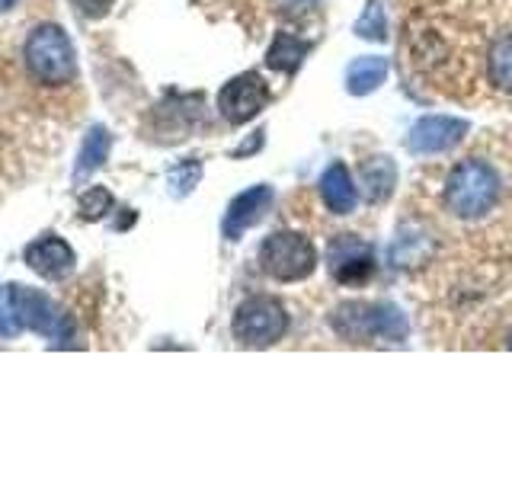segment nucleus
<instances>
[{
    "label": "nucleus",
    "mask_w": 512,
    "mask_h": 480,
    "mask_svg": "<svg viewBox=\"0 0 512 480\" xmlns=\"http://www.w3.org/2000/svg\"><path fill=\"white\" fill-rule=\"evenodd\" d=\"M330 327L333 333L346 343H372V340H388V343H404L410 324L407 314L391 301H340L330 311Z\"/></svg>",
    "instance_id": "f257e3e1"
},
{
    "label": "nucleus",
    "mask_w": 512,
    "mask_h": 480,
    "mask_svg": "<svg viewBox=\"0 0 512 480\" xmlns=\"http://www.w3.org/2000/svg\"><path fill=\"white\" fill-rule=\"evenodd\" d=\"M445 205L455 218L474 221L493 212L500 199V176L484 160H461L445 180Z\"/></svg>",
    "instance_id": "f03ea898"
},
{
    "label": "nucleus",
    "mask_w": 512,
    "mask_h": 480,
    "mask_svg": "<svg viewBox=\"0 0 512 480\" xmlns=\"http://www.w3.org/2000/svg\"><path fill=\"white\" fill-rule=\"evenodd\" d=\"M26 68L48 87H64L77 77L74 45L61 26H39L26 42Z\"/></svg>",
    "instance_id": "7ed1b4c3"
},
{
    "label": "nucleus",
    "mask_w": 512,
    "mask_h": 480,
    "mask_svg": "<svg viewBox=\"0 0 512 480\" xmlns=\"http://www.w3.org/2000/svg\"><path fill=\"white\" fill-rule=\"evenodd\" d=\"M320 263L317 247L298 231H276L260 247V269L276 282H304L314 276Z\"/></svg>",
    "instance_id": "20e7f679"
},
{
    "label": "nucleus",
    "mask_w": 512,
    "mask_h": 480,
    "mask_svg": "<svg viewBox=\"0 0 512 480\" xmlns=\"http://www.w3.org/2000/svg\"><path fill=\"white\" fill-rule=\"evenodd\" d=\"M234 340L250 349L276 346L288 333V311L279 298L272 295H253L234 311Z\"/></svg>",
    "instance_id": "39448f33"
},
{
    "label": "nucleus",
    "mask_w": 512,
    "mask_h": 480,
    "mask_svg": "<svg viewBox=\"0 0 512 480\" xmlns=\"http://www.w3.org/2000/svg\"><path fill=\"white\" fill-rule=\"evenodd\" d=\"M10 311L23 327L48 336V340H58V343L68 346V340L74 336L71 317L64 314L48 295L36 292V288L10 285Z\"/></svg>",
    "instance_id": "423d86ee"
},
{
    "label": "nucleus",
    "mask_w": 512,
    "mask_h": 480,
    "mask_svg": "<svg viewBox=\"0 0 512 480\" xmlns=\"http://www.w3.org/2000/svg\"><path fill=\"white\" fill-rule=\"evenodd\" d=\"M266 103H269V87L263 74H256V71H244L231 77L218 93V112L224 116V122H231V125H247L250 119L260 116Z\"/></svg>",
    "instance_id": "0eeeda50"
},
{
    "label": "nucleus",
    "mask_w": 512,
    "mask_h": 480,
    "mask_svg": "<svg viewBox=\"0 0 512 480\" xmlns=\"http://www.w3.org/2000/svg\"><path fill=\"white\" fill-rule=\"evenodd\" d=\"M327 263H330L333 279L340 285H349V288L365 285L368 279H372V272H375L372 247H368L365 240L356 237V234L333 237L330 247H327Z\"/></svg>",
    "instance_id": "6e6552de"
},
{
    "label": "nucleus",
    "mask_w": 512,
    "mask_h": 480,
    "mask_svg": "<svg viewBox=\"0 0 512 480\" xmlns=\"http://www.w3.org/2000/svg\"><path fill=\"white\" fill-rule=\"evenodd\" d=\"M468 122L455 116H426L410 128L407 148L413 154H448L468 138Z\"/></svg>",
    "instance_id": "1a4fd4ad"
},
{
    "label": "nucleus",
    "mask_w": 512,
    "mask_h": 480,
    "mask_svg": "<svg viewBox=\"0 0 512 480\" xmlns=\"http://www.w3.org/2000/svg\"><path fill=\"white\" fill-rule=\"evenodd\" d=\"M272 199H276V192H272V186H266V183L250 186V189L240 192V196H234V202L228 205V215H224V221H221L224 237L240 240L250 228H256V224L266 218Z\"/></svg>",
    "instance_id": "9d476101"
},
{
    "label": "nucleus",
    "mask_w": 512,
    "mask_h": 480,
    "mask_svg": "<svg viewBox=\"0 0 512 480\" xmlns=\"http://www.w3.org/2000/svg\"><path fill=\"white\" fill-rule=\"evenodd\" d=\"M23 256H26L29 269H36L42 279H52V282L68 276V272L74 269V263H77L71 244H68V240H61L58 234H45L39 240H32Z\"/></svg>",
    "instance_id": "9b49d317"
},
{
    "label": "nucleus",
    "mask_w": 512,
    "mask_h": 480,
    "mask_svg": "<svg viewBox=\"0 0 512 480\" xmlns=\"http://www.w3.org/2000/svg\"><path fill=\"white\" fill-rule=\"evenodd\" d=\"M320 199L333 215H349L359 205V189L352 183V173L346 164H330L320 176Z\"/></svg>",
    "instance_id": "f8f14e48"
},
{
    "label": "nucleus",
    "mask_w": 512,
    "mask_h": 480,
    "mask_svg": "<svg viewBox=\"0 0 512 480\" xmlns=\"http://www.w3.org/2000/svg\"><path fill=\"white\" fill-rule=\"evenodd\" d=\"M359 180H362V192H365V199H368V202H384V199H391L394 183H397V167H394V160H391V157H384V154L362 160Z\"/></svg>",
    "instance_id": "ddd939ff"
},
{
    "label": "nucleus",
    "mask_w": 512,
    "mask_h": 480,
    "mask_svg": "<svg viewBox=\"0 0 512 480\" xmlns=\"http://www.w3.org/2000/svg\"><path fill=\"white\" fill-rule=\"evenodd\" d=\"M384 80H388V58L381 55H368V58H356L346 68V90L352 96H368L375 93Z\"/></svg>",
    "instance_id": "4468645a"
},
{
    "label": "nucleus",
    "mask_w": 512,
    "mask_h": 480,
    "mask_svg": "<svg viewBox=\"0 0 512 480\" xmlns=\"http://www.w3.org/2000/svg\"><path fill=\"white\" fill-rule=\"evenodd\" d=\"M308 52H311L308 39H298L292 32H276V39H272L269 52H266V64L272 71L295 74L301 68V61L308 58Z\"/></svg>",
    "instance_id": "2eb2a0df"
},
{
    "label": "nucleus",
    "mask_w": 512,
    "mask_h": 480,
    "mask_svg": "<svg viewBox=\"0 0 512 480\" xmlns=\"http://www.w3.org/2000/svg\"><path fill=\"white\" fill-rule=\"evenodd\" d=\"M112 148V135L106 132L103 125H93L90 132L80 141V151H77V167H74V180H87L93 170H100L109 157Z\"/></svg>",
    "instance_id": "dca6fc26"
},
{
    "label": "nucleus",
    "mask_w": 512,
    "mask_h": 480,
    "mask_svg": "<svg viewBox=\"0 0 512 480\" xmlns=\"http://www.w3.org/2000/svg\"><path fill=\"white\" fill-rule=\"evenodd\" d=\"M487 68H490V80L496 90L512 93V32L509 36H500L490 48V58H487Z\"/></svg>",
    "instance_id": "f3484780"
},
{
    "label": "nucleus",
    "mask_w": 512,
    "mask_h": 480,
    "mask_svg": "<svg viewBox=\"0 0 512 480\" xmlns=\"http://www.w3.org/2000/svg\"><path fill=\"white\" fill-rule=\"evenodd\" d=\"M356 36L372 39V42H384V39H388V23H384L381 0H368L365 13L359 16V23H356Z\"/></svg>",
    "instance_id": "a211bd4d"
},
{
    "label": "nucleus",
    "mask_w": 512,
    "mask_h": 480,
    "mask_svg": "<svg viewBox=\"0 0 512 480\" xmlns=\"http://www.w3.org/2000/svg\"><path fill=\"white\" fill-rule=\"evenodd\" d=\"M199 180H202V164H199V160H186V164L173 167V170H170V176H167L170 192H173L176 199L189 196V192L199 186Z\"/></svg>",
    "instance_id": "6ab92c4d"
},
{
    "label": "nucleus",
    "mask_w": 512,
    "mask_h": 480,
    "mask_svg": "<svg viewBox=\"0 0 512 480\" xmlns=\"http://www.w3.org/2000/svg\"><path fill=\"white\" fill-rule=\"evenodd\" d=\"M109 208H112V192L103 189V186H93V189L84 192V196H80V215H84L87 221L103 218Z\"/></svg>",
    "instance_id": "aec40b11"
},
{
    "label": "nucleus",
    "mask_w": 512,
    "mask_h": 480,
    "mask_svg": "<svg viewBox=\"0 0 512 480\" xmlns=\"http://www.w3.org/2000/svg\"><path fill=\"white\" fill-rule=\"evenodd\" d=\"M71 4L84 16H90V20H100V16H106L112 10L116 0H71Z\"/></svg>",
    "instance_id": "412c9836"
},
{
    "label": "nucleus",
    "mask_w": 512,
    "mask_h": 480,
    "mask_svg": "<svg viewBox=\"0 0 512 480\" xmlns=\"http://www.w3.org/2000/svg\"><path fill=\"white\" fill-rule=\"evenodd\" d=\"M263 148V132H253V138L244 144V148H237L234 157H244V154H253V151H260Z\"/></svg>",
    "instance_id": "4be33fe9"
},
{
    "label": "nucleus",
    "mask_w": 512,
    "mask_h": 480,
    "mask_svg": "<svg viewBox=\"0 0 512 480\" xmlns=\"http://www.w3.org/2000/svg\"><path fill=\"white\" fill-rule=\"evenodd\" d=\"M13 314H0V336H13L16 333V327H13V320H10Z\"/></svg>",
    "instance_id": "5701e85b"
},
{
    "label": "nucleus",
    "mask_w": 512,
    "mask_h": 480,
    "mask_svg": "<svg viewBox=\"0 0 512 480\" xmlns=\"http://www.w3.org/2000/svg\"><path fill=\"white\" fill-rule=\"evenodd\" d=\"M16 7V0H0V13H7V10H13Z\"/></svg>",
    "instance_id": "b1692460"
},
{
    "label": "nucleus",
    "mask_w": 512,
    "mask_h": 480,
    "mask_svg": "<svg viewBox=\"0 0 512 480\" xmlns=\"http://www.w3.org/2000/svg\"><path fill=\"white\" fill-rule=\"evenodd\" d=\"M509 346H512V333H509Z\"/></svg>",
    "instance_id": "393cba45"
}]
</instances>
